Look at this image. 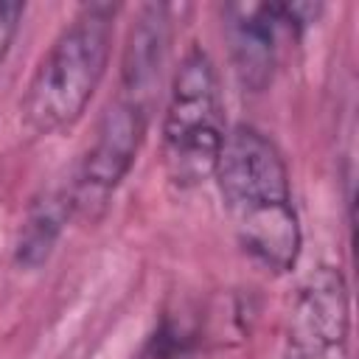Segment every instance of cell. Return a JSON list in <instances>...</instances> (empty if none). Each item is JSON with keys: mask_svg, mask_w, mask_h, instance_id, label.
Returning <instances> with one entry per match:
<instances>
[{"mask_svg": "<svg viewBox=\"0 0 359 359\" xmlns=\"http://www.w3.org/2000/svg\"><path fill=\"white\" fill-rule=\"evenodd\" d=\"M213 177L241 250L266 272L294 269L303 233L289 168L272 137L250 123L233 126Z\"/></svg>", "mask_w": 359, "mask_h": 359, "instance_id": "1", "label": "cell"}, {"mask_svg": "<svg viewBox=\"0 0 359 359\" xmlns=\"http://www.w3.org/2000/svg\"><path fill=\"white\" fill-rule=\"evenodd\" d=\"M115 14L118 6L112 3L81 6L42 53L20 101V121L28 135L65 132L84 115L107 76Z\"/></svg>", "mask_w": 359, "mask_h": 359, "instance_id": "2", "label": "cell"}, {"mask_svg": "<svg viewBox=\"0 0 359 359\" xmlns=\"http://www.w3.org/2000/svg\"><path fill=\"white\" fill-rule=\"evenodd\" d=\"M163 168L171 185L196 188L213 177L227 140L219 70L205 48H188L171 76L160 126Z\"/></svg>", "mask_w": 359, "mask_h": 359, "instance_id": "3", "label": "cell"}, {"mask_svg": "<svg viewBox=\"0 0 359 359\" xmlns=\"http://www.w3.org/2000/svg\"><path fill=\"white\" fill-rule=\"evenodd\" d=\"M154 107L118 93L95 121L93 140L79 160L73 182L67 185L73 216L95 222L104 216L112 194L132 171L146 140Z\"/></svg>", "mask_w": 359, "mask_h": 359, "instance_id": "4", "label": "cell"}, {"mask_svg": "<svg viewBox=\"0 0 359 359\" xmlns=\"http://www.w3.org/2000/svg\"><path fill=\"white\" fill-rule=\"evenodd\" d=\"M320 17L311 3H233L224 6V39L244 90L269 87L278 65V36L300 34Z\"/></svg>", "mask_w": 359, "mask_h": 359, "instance_id": "5", "label": "cell"}, {"mask_svg": "<svg viewBox=\"0 0 359 359\" xmlns=\"http://www.w3.org/2000/svg\"><path fill=\"white\" fill-rule=\"evenodd\" d=\"M348 283L337 266H320L292 303L286 359H348Z\"/></svg>", "mask_w": 359, "mask_h": 359, "instance_id": "6", "label": "cell"}, {"mask_svg": "<svg viewBox=\"0 0 359 359\" xmlns=\"http://www.w3.org/2000/svg\"><path fill=\"white\" fill-rule=\"evenodd\" d=\"M168 48H171V8L163 3L140 6L126 34L118 93H126L154 107L163 84Z\"/></svg>", "mask_w": 359, "mask_h": 359, "instance_id": "7", "label": "cell"}, {"mask_svg": "<svg viewBox=\"0 0 359 359\" xmlns=\"http://www.w3.org/2000/svg\"><path fill=\"white\" fill-rule=\"evenodd\" d=\"M70 216H73V205H70L67 188L45 191L42 196H36L31 202V208L22 219L20 236H17V247H14L17 264L25 269L42 266L50 258Z\"/></svg>", "mask_w": 359, "mask_h": 359, "instance_id": "8", "label": "cell"}, {"mask_svg": "<svg viewBox=\"0 0 359 359\" xmlns=\"http://www.w3.org/2000/svg\"><path fill=\"white\" fill-rule=\"evenodd\" d=\"M191 348H194V334L182 323L165 317L146 337L135 359H191Z\"/></svg>", "mask_w": 359, "mask_h": 359, "instance_id": "9", "label": "cell"}, {"mask_svg": "<svg viewBox=\"0 0 359 359\" xmlns=\"http://www.w3.org/2000/svg\"><path fill=\"white\" fill-rule=\"evenodd\" d=\"M25 14V6L22 3H8V0H0V62L8 56L11 50V42L20 31V20Z\"/></svg>", "mask_w": 359, "mask_h": 359, "instance_id": "10", "label": "cell"}]
</instances>
